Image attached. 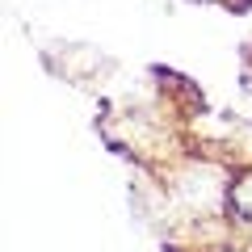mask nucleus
I'll list each match as a JSON object with an SVG mask.
<instances>
[]
</instances>
